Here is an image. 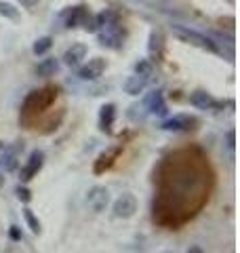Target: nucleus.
<instances>
[{
	"label": "nucleus",
	"mask_w": 240,
	"mask_h": 253,
	"mask_svg": "<svg viewBox=\"0 0 240 253\" xmlns=\"http://www.w3.org/2000/svg\"><path fill=\"white\" fill-rule=\"evenodd\" d=\"M0 15L6 17V19H13V21L19 19V11L15 9L11 2H4V0H0Z\"/></svg>",
	"instance_id": "a211bd4d"
},
{
	"label": "nucleus",
	"mask_w": 240,
	"mask_h": 253,
	"mask_svg": "<svg viewBox=\"0 0 240 253\" xmlns=\"http://www.w3.org/2000/svg\"><path fill=\"white\" fill-rule=\"evenodd\" d=\"M4 184H6V177H4V173L0 171V188H4Z\"/></svg>",
	"instance_id": "393cba45"
},
{
	"label": "nucleus",
	"mask_w": 240,
	"mask_h": 253,
	"mask_svg": "<svg viewBox=\"0 0 240 253\" xmlns=\"http://www.w3.org/2000/svg\"><path fill=\"white\" fill-rule=\"evenodd\" d=\"M9 234H11L13 241H21V234H19V228L17 226H11L9 228Z\"/></svg>",
	"instance_id": "4be33fe9"
},
{
	"label": "nucleus",
	"mask_w": 240,
	"mask_h": 253,
	"mask_svg": "<svg viewBox=\"0 0 240 253\" xmlns=\"http://www.w3.org/2000/svg\"><path fill=\"white\" fill-rule=\"evenodd\" d=\"M162 253H173V251H162Z\"/></svg>",
	"instance_id": "a878e982"
},
{
	"label": "nucleus",
	"mask_w": 240,
	"mask_h": 253,
	"mask_svg": "<svg viewBox=\"0 0 240 253\" xmlns=\"http://www.w3.org/2000/svg\"><path fill=\"white\" fill-rule=\"evenodd\" d=\"M53 49V38L51 36H40L38 41L32 44V53L34 55H44Z\"/></svg>",
	"instance_id": "f3484780"
},
{
	"label": "nucleus",
	"mask_w": 240,
	"mask_h": 253,
	"mask_svg": "<svg viewBox=\"0 0 240 253\" xmlns=\"http://www.w3.org/2000/svg\"><path fill=\"white\" fill-rule=\"evenodd\" d=\"M135 74H141V76H152V63L148 59H141L135 63Z\"/></svg>",
	"instance_id": "aec40b11"
},
{
	"label": "nucleus",
	"mask_w": 240,
	"mask_h": 253,
	"mask_svg": "<svg viewBox=\"0 0 240 253\" xmlns=\"http://www.w3.org/2000/svg\"><path fill=\"white\" fill-rule=\"evenodd\" d=\"M198 121L194 116L190 114H175V116H169L160 123V129L166 131V133H188L192 129H196Z\"/></svg>",
	"instance_id": "7ed1b4c3"
},
{
	"label": "nucleus",
	"mask_w": 240,
	"mask_h": 253,
	"mask_svg": "<svg viewBox=\"0 0 240 253\" xmlns=\"http://www.w3.org/2000/svg\"><path fill=\"white\" fill-rule=\"evenodd\" d=\"M86 17H89V11H86L84 6H70L66 11V28L82 26Z\"/></svg>",
	"instance_id": "2eb2a0df"
},
{
	"label": "nucleus",
	"mask_w": 240,
	"mask_h": 253,
	"mask_svg": "<svg viewBox=\"0 0 240 253\" xmlns=\"http://www.w3.org/2000/svg\"><path fill=\"white\" fill-rule=\"evenodd\" d=\"M86 203L95 213L106 211V207L110 205V190L106 186H93L86 194Z\"/></svg>",
	"instance_id": "6e6552de"
},
{
	"label": "nucleus",
	"mask_w": 240,
	"mask_h": 253,
	"mask_svg": "<svg viewBox=\"0 0 240 253\" xmlns=\"http://www.w3.org/2000/svg\"><path fill=\"white\" fill-rule=\"evenodd\" d=\"M186 253H204V251H202V249H200V247H198V245H192V247H190V249H188Z\"/></svg>",
	"instance_id": "b1692460"
},
{
	"label": "nucleus",
	"mask_w": 240,
	"mask_h": 253,
	"mask_svg": "<svg viewBox=\"0 0 240 253\" xmlns=\"http://www.w3.org/2000/svg\"><path fill=\"white\" fill-rule=\"evenodd\" d=\"M19 150H23V144L15 148H4V152L0 154V171L13 173L19 169Z\"/></svg>",
	"instance_id": "9d476101"
},
{
	"label": "nucleus",
	"mask_w": 240,
	"mask_h": 253,
	"mask_svg": "<svg viewBox=\"0 0 240 253\" xmlns=\"http://www.w3.org/2000/svg\"><path fill=\"white\" fill-rule=\"evenodd\" d=\"M42 165H44V152L42 150H32L30 156H28V161L26 165L19 169V179H21V184H28V181L34 179L40 169H42Z\"/></svg>",
	"instance_id": "20e7f679"
},
{
	"label": "nucleus",
	"mask_w": 240,
	"mask_h": 253,
	"mask_svg": "<svg viewBox=\"0 0 240 253\" xmlns=\"http://www.w3.org/2000/svg\"><path fill=\"white\" fill-rule=\"evenodd\" d=\"M173 32L179 38H183V41H188L190 44H196L198 49H204V51H209V53H221V49L217 46V42H215L213 38L200 34V32H196V30H190L186 26H173Z\"/></svg>",
	"instance_id": "f257e3e1"
},
{
	"label": "nucleus",
	"mask_w": 240,
	"mask_h": 253,
	"mask_svg": "<svg viewBox=\"0 0 240 253\" xmlns=\"http://www.w3.org/2000/svg\"><path fill=\"white\" fill-rule=\"evenodd\" d=\"M228 146L234 148V131H228Z\"/></svg>",
	"instance_id": "5701e85b"
},
{
	"label": "nucleus",
	"mask_w": 240,
	"mask_h": 253,
	"mask_svg": "<svg viewBox=\"0 0 240 253\" xmlns=\"http://www.w3.org/2000/svg\"><path fill=\"white\" fill-rule=\"evenodd\" d=\"M21 6H26V9H34V6L40 2V0H17Z\"/></svg>",
	"instance_id": "412c9836"
},
{
	"label": "nucleus",
	"mask_w": 240,
	"mask_h": 253,
	"mask_svg": "<svg viewBox=\"0 0 240 253\" xmlns=\"http://www.w3.org/2000/svg\"><path fill=\"white\" fill-rule=\"evenodd\" d=\"M106 68H108L106 59L103 57H93L86 63H82V66H78V78L80 81H97V78L103 76Z\"/></svg>",
	"instance_id": "423d86ee"
},
{
	"label": "nucleus",
	"mask_w": 240,
	"mask_h": 253,
	"mask_svg": "<svg viewBox=\"0 0 240 253\" xmlns=\"http://www.w3.org/2000/svg\"><path fill=\"white\" fill-rule=\"evenodd\" d=\"M188 101H190V106H194L196 110H202V112H213V110L223 108V101L215 99L213 95L206 91H194L188 97Z\"/></svg>",
	"instance_id": "0eeeda50"
},
{
	"label": "nucleus",
	"mask_w": 240,
	"mask_h": 253,
	"mask_svg": "<svg viewBox=\"0 0 240 253\" xmlns=\"http://www.w3.org/2000/svg\"><path fill=\"white\" fill-rule=\"evenodd\" d=\"M86 55H89V46L82 44V42H74L66 53H63L61 61L66 63V66H70V68H78L80 63L86 59Z\"/></svg>",
	"instance_id": "1a4fd4ad"
},
{
	"label": "nucleus",
	"mask_w": 240,
	"mask_h": 253,
	"mask_svg": "<svg viewBox=\"0 0 240 253\" xmlns=\"http://www.w3.org/2000/svg\"><path fill=\"white\" fill-rule=\"evenodd\" d=\"M148 83H150V78L148 76H141V74H133L129 76L124 81V93H129V95H139L148 89Z\"/></svg>",
	"instance_id": "ddd939ff"
},
{
	"label": "nucleus",
	"mask_w": 240,
	"mask_h": 253,
	"mask_svg": "<svg viewBox=\"0 0 240 253\" xmlns=\"http://www.w3.org/2000/svg\"><path fill=\"white\" fill-rule=\"evenodd\" d=\"M23 219H26V224H28V228H30L32 234H40V232H42V224H40L38 215H36V213L32 211L30 207L23 209Z\"/></svg>",
	"instance_id": "dca6fc26"
},
{
	"label": "nucleus",
	"mask_w": 240,
	"mask_h": 253,
	"mask_svg": "<svg viewBox=\"0 0 240 253\" xmlns=\"http://www.w3.org/2000/svg\"><path fill=\"white\" fill-rule=\"evenodd\" d=\"M59 66H61V61L57 57H44L36 66V74L40 78H51V76H55L59 72Z\"/></svg>",
	"instance_id": "4468645a"
},
{
	"label": "nucleus",
	"mask_w": 240,
	"mask_h": 253,
	"mask_svg": "<svg viewBox=\"0 0 240 253\" xmlns=\"http://www.w3.org/2000/svg\"><path fill=\"white\" fill-rule=\"evenodd\" d=\"M137 209H139V201H137V196L131 192L120 194L114 201V205H112V213H114L116 219H131L135 213H137Z\"/></svg>",
	"instance_id": "f03ea898"
},
{
	"label": "nucleus",
	"mask_w": 240,
	"mask_h": 253,
	"mask_svg": "<svg viewBox=\"0 0 240 253\" xmlns=\"http://www.w3.org/2000/svg\"><path fill=\"white\" fill-rule=\"evenodd\" d=\"M116 121V106L114 104H103L99 110V129L103 133H112V126Z\"/></svg>",
	"instance_id": "f8f14e48"
},
{
	"label": "nucleus",
	"mask_w": 240,
	"mask_h": 253,
	"mask_svg": "<svg viewBox=\"0 0 240 253\" xmlns=\"http://www.w3.org/2000/svg\"><path fill=\"white\" fill-rule=\"evenodd\" d=\"M143 110H146V114H158V116L166 114V101H164L162 91H152L143 99Z\"/></svg>",
	"instance_id": "9b49d317"
},
{
	"label": "nucleus",
	"mask_w": 240,
	"mask_h": 253,
	"mask_svg": "<svg viewBox=\"0 0 240 253\" xmlns=\"http://www.w3.org/2000/svg\"><path fill=\"white\" fill-rule=\"evenodd\" d=\"M97 38H99V44L101 46H108V49L112 51H118V49H122V41H124V36H122V30L118 28V23H112V26H106V28H101L97 32Z\"/></svg>",
	"instance_id": "39448f33"
},
{
	"label": "nucleus",
	"mask_w": 240,
	"mask_h": 253,
	"mask_svg": "<svg viewBox=\"0 0 240 253\" xmlns=\"http://www.w3.org/2000/svg\"><path fill=\"white\" fill-rule=\"evenodd\" d=\"M15 196H17V201H21L23 205H28L32 201V190L28 186H17L15 188Z\"/></svg>",
	"instance_id": "6ab92c4d"
}]
</instances>
